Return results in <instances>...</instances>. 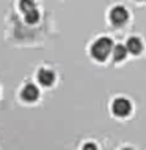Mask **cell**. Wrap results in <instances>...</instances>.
<instances>
[{"label":"cell","instance_id":"9c48e42d","mask_svg":"<svg viewBox=\"0 0 146 150\" xmlns=\"http://www.w3.org/2000/svg\"><path fill=\"white\" fill-rule=\"evenodd\" d=\"M19 6H21V9L24 11V14H25V13L30 11V9H35L36 5H35V0H21Z\"/></svg>","mask_w":146,"mask_h":150},{"label":"cell","instance_id":"3957f363","mask_svg":"<svg viewBox=\"0 0 146 150\" xmlns=\"http://www.w3.org/2000/svg\"><path fill=\"white\" fill-rule=\"evenodd\" d=\"M132 110V105H130V102L127 100V98H116L115 102H113V105H112V111H113V114L118 116V117H124L127 116L130 112Z\"/></svg>","mask_w":146,"mask_h":150},{"label":"cell","instance_id":"52a82bcc","mask_svg":"<svg viewBox=\"0 0 146 150\" xmlns=\"http://www.w3.org/2000/svg\"><path fill=\"white\" fill-rule=\"evenodd\" d=\"M127 47L126 45H122V44H118V45H113V50H112V53H113V58H115V61H122L126 58V55H127Z\"/></svg>","mask_w":146,"mask_h":150},{"label":"cell","instance_id":"6da1fadb","mask_svg":"<svg viewBox=\"0 0 146 150\" xmlns=\"http://www.w3.org/2000/svg\"><path fill=\"white\" fill-rule=\"evenodd\" d=\"M113 50V41L110 38H101L91 45V56L97 61H105Z\"/></svg>","mask_w":146,"mask_h":150},{"label":"cell","instance_id":"7a4b0ae2","mask_svg":"<svg viewBox=\"0 0 146 150\" xmlns=\"http://www.w3.org/2000/svg\"><path fill=\"white\" fill-rule=\"evenodd\" d=\"M110 21L113 25L116 27H122L124 23L129 21V13L124 6H115L110 11Z\"/></svg>","mask_w":146,"mask_h":150},{"label":"cell","instance_id":"8992f818","mask_svg":"<svg viewBox=\"0 0 146 150\" xmlns=\"http://www.w3.org/2000/svg\"><path fill=\"white\" fill-rule=\"evenodd\" d=\"M126 47L132 55H138V53H141V50H143V42H141L138 38H129Z\"/></svg>","mask_w":146,"mask_h":150},{"label":"cell","instance_id":"277c9868","mask_svg":"<svg viewBox=\"0 0 146 150\" xmlns=\"http://www.w3.org/2000/svg\"><path fill=\"white\" fill-rule=\"evenodd\" d=\"M21 96L25 102H36L38 97H39V91H38V88L35 86V84L28 83V84H25V88L22 89Z\"/></svg>","mask_w":146,"mask_h":150},{"label":"cell","instance_id":"8fae6325","mask_svg":"<svg viewBox=\"0 0 146 150\" xmlns=\"http://www.w3.org/2000/svg\"><path fill=\"white\" fill-rule=\"evenodd\" d=\"M124 150H132V149H124Z\"/></svg>","mask_w":146,"mask_h":150},{"label":"cell","instance_id":"30bf717a","mask_svg":"<svg viewBox=\"0 0 146 150\" xmlns=\"http://www.w3.org/2000/svg\"><path fill=\"white\" fill-rule=\"evenodd\" d=\"M83 150H97V149H96V145H94V144H85Z\"/></svg>","mask_w":146,"mask_h":150},{"label":"cell","instance_id":"5b68a950","mask_svg":"<svg viewBox=\"0 0 146 150\" xmlns=\"http://www.w3.org/2000/svg\"><path fill=\"white\" fill-rule=\"evenodd\" d=\"M38 81L42 86H52L55 81V74L50 69H39V72H38Z\"/></svg>","mask_w":146,"mask_h":150},{"label":"cell","instance_id":"ba28073f","mask_svg":"<svg viewBox=\"0 0 146 150\" xmlns=\"http://www.w3.org/2000/svg\"><path fill=\"white\" fill-rule=\"evenodd\" d=\"M39 21V13H38V9H30L28 13H25V22L28 25H33V23H36Z\"/></svg>","mask_w":146,"mask_h":150}]
</instances>
